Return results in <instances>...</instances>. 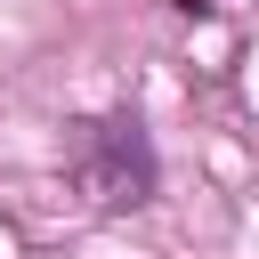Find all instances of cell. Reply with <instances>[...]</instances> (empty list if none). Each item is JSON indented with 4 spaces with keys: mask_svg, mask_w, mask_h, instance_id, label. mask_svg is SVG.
I'll use <instances>...</instances> for the list:
<instances>
[{
    "mask_svg": "<svg viewBox=\"0 0 259 259\" xmlns=\"http://www.w3.org/2000/svg\"><path fill=\"white\" fill-rule=\"evenodd\" d=\"M73 178L89 202L105 210H138L154 194V146H146V121L138 113H105V121H81L73 130Z\"/></svg>",
    "mask_w": 259,
    "mask_h": 259,
    "instance_id": "6da1fadb",
    "label": "cell"
}]
</instances>
